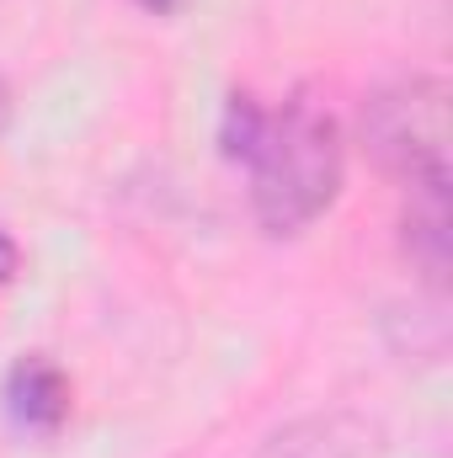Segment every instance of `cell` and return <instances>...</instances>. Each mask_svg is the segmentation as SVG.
I'll return each instance as SVG.
<instances>
[{"label":"cell","instance_id":"cell-5","mask_svg":"<svg viewBox=\"0 0 453 458\" xmlns=\"http://www.w3.org/2000/svg\"><path fill=\"white\" fill-rule=\"evenodd\" d=\"M133 5H144V11H155V16H166V11H176L182 0H133Z\"/></svg>","mask_w":453,"mask_h":458},{"label":"cell","instance_id":"cell-4","mask_svg":"<svg viewBox=\"0 0 453 458\" xmlns=\"http://www.w3.org/2000/svg\"><path fill=\"white\" fill-rule=\"evenodd\" d=\"M16 261H21V256H16V245H11V240L0 234V283H5L11 272H16Z\"/></svg>","mask_w":453,"mask_h":458},{"label":"cell","instance_id":"cell-2","mask_svg":"<svg viewBox=\"0 0 453 458\" xmlns=\"http://www.w3.org/2000/svg\"><path fill=\"white\" fill-rule=\"evenodd\" d=\"M368 149L411 198L406 234L443 283L449 267V86L443 75H406L368 102Z\"/></svg>","mask_w":453,"mask_h":458},{"label":"cell","instance_id":"cell-6","mask_svg":"<svg viewBox=\"0 0 453 458\" xmlns=\"http://www.w3.org/2000/svg\"><path fill=\"white\" fill-rule=\"evenodd\" d=\"M5 117H11V91H5V81H0V133H5Z\"/></svg>","mask_w":453,"mask_h":458},{"label":"cell","instance_id":"cell-1","mask_svg":"<svg viewBox=\"0 0 453 458\" xmlns=\"http://www.w3.org/2000/svg\"><path fill=\"white\" fill-rule=\"evenodd\" d=\"M225 155L245 171L251 208L267 234H299L341 192V123L315 91H288L278 102L229 97Z\"/></svg>","mask_w":453,"mask_h":458},{"label":"cell","instance_id":"cell-3","mask_svg":"<svg viewBox=\"0 0 453 458\" xmlns=\"http://www.w3.org/2000/svg\"><path fill=\"white\" fill-rule=\"evenodd\" d=\"M5 411L21 432H38V437H54L64 421H70V378L59 362L48 357H21L5 378Z\"/></svg>","mask_w":453,"mask_h":458}]
</instances>
